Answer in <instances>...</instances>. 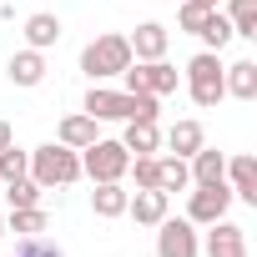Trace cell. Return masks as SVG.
Wrapping results in <instances>:
<instances>
[{"label": "cell", "mask_w": 257, "mask_h": 257, "mask_svg": "<svg viewBox=\"0 0 257 257\" xmlns=\"http://www.w3.org/2000/svg\"><path fill=\"white\" fill-rule=\"evenodd\" d=\"M16 257H66V252H61L56 242H46V237H21Z\"/></svg>", "instance_id": "obj_26"}, {"label": "cell", "mask_w": 257, "mask_h": 257, "mask_svg": "<svg viewBox=\"0 0 257 257\" xmlns=\"http://www.w3.org/2000/svg\"><path fill=\"white\" fill-rule=\"evenodd\" d=\"M187 96L202 106V111H212L222 96H227V86H222V61H217V51H197L192 61H187Z\"/></svg>", "instance_id": "obj_2"}, {"label": "cell", "mask_w": 257, "mask_h": 257, "mask_svg": "<svg viewBox=\"0 0 257 257\" xmlns=\"http://www.w3.org/2000/svg\"><path fill=\"white\" fill-rule=\"evenodd\" d=\"M126 167H132V152H126L121 142L96 137L91 147H81V177H91V182H121Z\"/></svg>", "instance_id": "obj_4"}, {"label": "cell", "mask_w": 257, "mask_h": 257, "mask_svg": "<svg viewBox=\"0 0 257 257\" xmlns=\"http://www.w3.org/2000/svg\"><path fill=\"white\" fill-rule=\"evenodd\" d=\"M11 142H16V132H11V121H0V152H6Z\"/></svg>", "instance_id": "obj_29"}, {"label": "cell", "mask_w": 257, "mask_h": 257, "mask_svg": "<svg viewBox=\"0 0 257 257\" xmlns=\"http://www.w3.org/2000/svg\"><path fill=\"white\" fill-rule=\"evenodd\" d=\"M202 242H197V227L187 217H162L157 222V257H197Z\"/></svg>", "instance_id": "obj_7"}, {"label": "cell", "mask_w": 257, "mask_h": 257, "mask_svg": "<svg viewBox=\"0 0 257 257\" xmlns=\"http://www.w3.org/2000/svg\"><path fill=\"white\" fill-rule=\"evenodd\" d=\"M187 172H192V187L222 182V172H227V157H222L217 147H197V152L187 157Z\"/></svg>", "instance_id": "obj_13"}, {"label": "cell", "mask_w": 257, "mask_h": 257, "mask_svg": "<svg viewBox=\"0 0 257 257\" xmlns=\"http://www.w3.org/2000/svg\"><path fill=\"white\" fill-rule=\"evenodd\" d=\"M126 46H132V61H162V56H167V46H172V36H167V26L142 21L132 36H126Z\"/></svg>", "instance_id": "obj_8"}, {"label": "cell", "mask_w": 257, "mask_h": 257, "mask_svg": "<svg viewBox=\"0 0 257 257\" xmlns=\"http://www.w3.org/2000/svg\"><path fill=\"white\" fill-rule=\"evenodd\" d=\"M6 76H11V86H41V81H46V56L26 46V51H16V56H11Z\"/></svg>", "instance_id": "obj_12"}, {"label": "cell", "mask_w": 257, "mask_h": 257, "mask_svg": "<svg viewBox=\"0 0 257 257\" xmlns=\"http://www.w3.org/2000/svg\"><path fill=\"white\" fill-rule=\"evenodd\" d=\"M207 257H247V232L237 222L217 217L212 232H207Z\"/></svg>", "instance_id": "obj_11"}, {"label": "cell", "mask_w": 257, "mask_h": 257, "mask_svg": "<svg viewBox=\"0 0 257 257\" xmlns=\"http://www.w3.org/2000/svg\"><path fill=\"white\" fill-rule=\"evenodd\" d=\"M222 182L232 187V197H242L247 207H257V157H227V172H222Z\"/></svg>", "instance_id": "obj_9"}, {"label": "cell", "mask_w": 257, "mask_h": 257, "mask_svg": "<svg viewBox=\"0 0 257 257\" xmlns=\"http://www.w3.org/2000/svg\"><path fill=\"white\" fill-rule=\"evenodd\" d=\"M121 147L132 152V157H152V152L162 147L157 121H126V137H121Z\"/></svg>", "instance_id": "obj_17"}, {"label": "cell", "mask_w": 257, "mask_h": 257, "mask_svg": "<svg viewBox=\"0 0 257 257\" xmlns=\"http://www.w3.org/2000/svg\"><path fill=\"white\" fill-rule=\"evenodd\" d=\"M56 41H61V21H56L51 11L26 16V46H31V51H51Z\"/></svg>", "instance_id": "obj_15"}, {"label": "cell", "mask_w": 257, "mask_h": 257, "mask_svg": "<svg viewBox=\"0 0 257 257\" xmlns=\"http://www.w3.org/2000/svg\"><path fill=\"white\" fill-rule=\"evenodd\" d=\"M6 202H11V212L16 207H41V187L31 177H16V182H6Z\"/></svg>", "instance_id": "obj_24"}, {"label": "cell", "mask_w": 257, "mask_h": 257, "mask_svg": "<svg viewBox=\"0 0 257 257\" xmlns=\"http://www.w3.org/2000/svg\"><path fill=\"white\" fill-rule=\"evenodd\" d=\"M227 21H232V36L257 41V0H232V6H227Z\"/></svg>", "instance_id": "obj_21"}, {"label": "cell", "mask_w": 257, "mask_h": 257, "mask_svg": "<svg viewBox=\"0 0 257 257\" xmlns=\"http://www.w3.org/2000/svg\"><path fill=\"white\" fill-rule=\"evenodd\" d=\"M121 76H126V91H147V96H157V101L182 86V71H177L167 56H162V61H132Z\"/></svg>", "instance_id": "obj_5"}, {"label": "cell", "mask_w": 257, "mask_h": 257, "mask_svg": "<svg viewBox=\"0 0 257 257\" xmlns=\"http://www.w3.org/2000/svg\"><path fill=\"white\" fill-rule=\"evenodd\" d=\"M126 192L121 182H96V192H91V212L96 217H126Z\"/></svg>", "instance_id": "obj_18"}, {"label": "cell", "mask_w": 257, "mask_h": 257, "mask_svg": "<svg viewBox=\"0 0 257 257\" xmlns=\"http://www.w3.org/2000/svg\"><path fill=\"white\" fill-rule=\"evenodd\" d=\"M0 237H6V217H0Z\"/></svg>", "instance_id": "obj_31"}, {"label": "cell", "mask_w": 257, "mask_h": 257, "mask_svg": "<svg viewBox=\"0 0 257 257\" xmlns=\"http://www.w3.org/2000/svg\"><path fill=\"white\" fill-rule=\"evenodd\" d=\"M126 172L137 177V187H157V157H132Z\"/></svg>", "instance_id": "obj_28"}, {"label": "cell", "mask_w": 257, "mask_h": 257, "mask_svg": "<svg viewBox=\"0 0 257 257\" xmlns=\"http://www.w3.org/2000/svg\"><path fill=\"white\" fill-rule=\"evenodd\" d=\"M167 147H172V157H192L197 147H207V132H202V121H177L172 132H167Z\"/></svg>", "instance_id": "obj_19"}, {"label": "cell", "mask_w": 257, "mask_h": 257, "mask_svg": "<svg viewBox=\"0 0 257 257\" xmlns=\"http://www.w3.org/2000/svg\"><path fill=\"white\" fill-rule=\"evenodd\" d=\"M197 36H202V41H207V51H217V56H222V46H227V41H232V21H227V16H222V11H212V16H207V26H202V31H197Z\"/></svg>", "instance_id": "obj_23"}, {"label": "cell", "mask_w": 257, "mask_h": 257, "mask_svg": "<svg viewBox=\"0 0 257 257\" xmlns=\"http://www.w3.org/2000/svg\"><path fill=\"white\" fill-rule=\"evenodd\" d=\"M6 227H11V232H21V237H41V232L51 227V217H46L41 207H16Z\"/></svg>", "instance_id": "obj_22"}, {"label": "cell", "mask_w": 257, "mask_h": 257, "mask_svg": "<svg viewBox=\"0 0 257 257\" xmlns=\"http://www.w3.org/2000/svg\"><path fill=\"white\" fill-rule=\"evenodd\" d=\"M227 207H232V187H227V182H207V187L192 192L187 222H192V227H212L217 217H227Z\"/></svg>", "instance_id": "obj_6"}, {"label": "cell", "mask_w": 257, "mask_h": 257, "mask_svg": "<svg viewBox=\"0 0 257 257\" xmlns=\"http://www.w3.org/2000/svg\"><path fill=\"white\" fill-rule=\"evenodd\" d=\"M192 6H207V11H217V6H222V0H192Z\"/></svg>", "instance_id": "obj_30"}, {"label": "cell", "mask_w": 257, "mask_h": 257, "mask_svg": "<svg viewBox=\"0 0 257 257\" xmlns=\"http://www.w3.org/2000/svg\"><path fill=\"white\" fill-rule=\"evenodd\" d=\"M56 142H61V147H71V152H81V147H91V142H96V121H91L86 111H76V116H66V121L56 126Z\"/></svg>", "instance_id": "obj_16"}, {"label": "cell", "mask_w": 257, "mask_h": 257, "mask_svg": "<svg viewBox=\"0 0 257 257\" xmlns=\"http://www.w3.org/2000/svg\"><path fill=\"white\" fill-rule=\"evenodd\" d=\"M126 66H132V46H126V36H96V41L81 51V71H86L91 81L121 76Z\"/></svg>", "instance_id": "obj_3"}, {"label": "cell", "mask_w": 257, "mask_h": 257, "mask_svg": "<svg viewBox=\"0 0 257 257\" xmlns=\"http://www.w3.org/2000/svg\"><path fill=\"white\" fill-rule=\"evenodd\" d=\"M41 192L46 187H71V182H81V152H71V147H61V142H46V147H36L31 152V172H26Z\"/></svg>", "instance_id": "obj_1"}, {"label": "cell", "mask_w": 257, "mask_h": 257, "mask_svg": "<svg viewBox=\"0 0 257 257\" xmlns=\"http://www.w3.org/2000/svg\"><path fill=\"white\" fill-rule=\"evenodd\" d=\"M207 16H212V11H207V6H192V0H187V6H182V11H177V26H182V31H192V36H197V31H202V26H207Z\"/></svg>", "instance_id": "obj_27"}, {"label": "cell", "mask_w": 257, "mask_h": 257, "mask_svg": "<svg viewBox=\"0 0 257 257\" xmlns=\"http://www.w3.org/2000/svg\"><path fill=\"white\" fill-rule=\"evenodd\" d=\"M192 187V172H187V157H157V192H182Z\"/></svg>", "instance_id": "obj_20"}, {"label": "cell", "mask_w": 257, "mask_h": 257, "mask_svg": "<svg viewBox=\"0 0 257 257\" xmlns=\"http://www.w3.org/2000/svg\"><path fill=\"white\" fill-rule=\"evenodd\" d=\"M222 86H227V96H237V101H257V61L222 66Z\"/></svg>", "instance_id": "obj_14"}, {"label": "cell", "mask_w": 257, "mask_h": 257, "mask_svg": "<svg viewBox=\"0 0 257 257\" xmlns=\"http://www.w3.org/2000/svg\"><path fill=\"white\" fill-rule=\"evenodd\" d=\"M167 207H172V197L157 192V187H137L132 197H126V212L137 217V227H157V222L167 217Z\"/></svg>", "instance_id": "obj_10"}, {"label": "cell", "mask_w": 257, "mask_h": 257, "mask_svg": "<svg viewBox=\"0 0 257 257\" xmlns=\"http://www.w3.org/2000/svg\"><path fill=\"white\" fill-rule=\"evenodd\" d=\"M31 172V152H21L16 142L0 152V182H16V177H26Z\"/></svg>", "instance_id": "obj_25"}]
</instances>
